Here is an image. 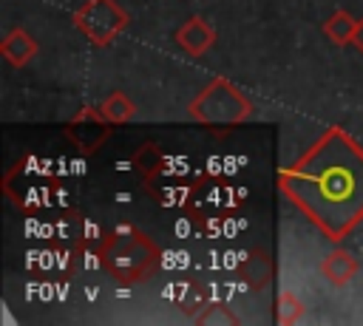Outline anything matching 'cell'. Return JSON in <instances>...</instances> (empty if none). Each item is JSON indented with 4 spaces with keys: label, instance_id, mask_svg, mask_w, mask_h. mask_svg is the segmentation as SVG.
<instances>
[{
    "label": "cell",
    "instance_id": "cell-3",
    "mask_svg": "<svg viewBox=\"0 0 363 326\" xmlns=\"http://www.w3.org/2000/svg\"><path fill=\"white\" fill-rule=\"evenodd\" d=\"M241 204H244V190L241 187L230 184L221 176L201 173L199 181L193 184V190H190V198L184 204V213H187V218L199 230L213 232V230L221 227L224 218L235 215L241 210Z\"/></svg>",
    "mask_w": 363,
    "mask_h": 326
},
{
    "label": "cell",
    "instance_id": "cell-15",
    "mask_svg": "<svg viewBox=\"0 0 363 326\" xmlns=\"http://www.w3.org/2000/svg\"><path fill=\"white\" fill-rule=\"evenodd\" d=\"M303 312H306V306L295 292H289V289L278 292V300H275V320L278 323H284V326L298 323L303 317Z\"/></svg>",
    "mask_w": 363,
    "mask_h": 326
},
{
    "label": "cell",
    "instance_id": "cell-10",
    "mask_svg": "<svg viewBox=\"0 0 363 326\" xmlns=\"http://www.w3.org/2000/svg\"><path fill=\"white\" fill-rule=\"evenodd\" d=\"M238 275L250 289H264L275 278V261L264 249H250L238 261Z\"/></svg>",
    "mask_w": 363,
    "mask_h": 326
},
{
    "label": "cell",
    "instance_id": "cell-9",
    "mask_svg": "<svg viewBox=\"0 0 363 326\" xmlns=\"http://www.w3.org/2000/svg\"><path fill=\"white\" fill-rule=\"evenodd\" d=\"M213 43H216V28L201 17H190L176 28V45L190 57H201Z\"/></svg>",
    "mask_w": 363,
    "mask_h": 326
},
{
    "label": "cell",
    "instance_id": "cell-17",
    "mask_svg": "<svg viewBox=\"0 0 363 326\" xmlns=\"http://www.w3.org/2000/svg\"><path fill=\"white\" fill-rule=\"evenodd\" d=\"M162 162H164V156L159 153V147H156L153 142H145V145L133 153V167L142 173V179L150 176V173H156V170L162 167Z\"/></svg>",
    "mask_w": 363,
    "mask_h": 326
},
{
    "label": "cell",
    "instance_id": "cell-2",
    "mask_svg": "<svg viewBox=\"0 0 363 326\" xmlns=\"http://www.w3.org/2000/svg\"><path fill=\"white\" fill-rule=\"evenodd\" d=\"M96 258L113 281L139 283L159 264V249L142 230L128 221H119L113 230L102 232L96 244Z\"/></svg>",
    "mask_w": 363,
    "mask_h": 326
},
{
    "label": "cell",
    "instance_id": "cell-5",
    "mask_svg": "<svg viewBox=\"0 0 363 326\" xmlns=\"http://www.w3.org/2000/svg\"><path fill=\"white\" fill-rule=\"evenodd\" d=\"M3 190L20 213H40L54 204L60 193V181L37 159H26V162H17L6 173Z\"/></svg>",
    "mask_w": 363,
    "mask_h": 326
},
{
    "label": "cell",
    "instance_id": "cell-16",
    "mask_svg": "<svg viewBox=\"0 0 363 326\" xmlns=\"http://www.w3.org/2000/svg\"><path fill=\"white\" fill-rule=\"evenodd\" d=\"M207 303H210V298H207L204 286L196 283V281H184V289H182V295H179V309H182L184 315L196 317Z\"/></svg>",
    "mask_w": 363,
    "mask_h": 326
},
{
    "label": "cell",
    "instance_id": "cell-1",
    "mask_svg": "<svg viewBox=\"0 0 363 326\" xmlns=\"http://www.w3.org/2000/svg\"><path fill=\"white\" fill-rule=\"evenodd\" d=\"M278 190L323 238L340 244L363 221V145L340 125L278 170Z\"/></svg>",
    "mask_w": 363,
    "mask_h": 326
},
{
    "label": "cell",
    "instance_id": "cell-8",
    "mask_svg": "<svg viewBox=\"0 0 363 326\" xmlns=\"http://www.w3.org/2000/svg\"><path fill=\"white\" fill-rule=\"evenodd\" d=\"M111 128H113V125L99 116L96 105H94V108H91V105H82V108L65 122V139H68L79 153L94 156V153L105 145V139L111 136Z\"/></svg>",
    "mask_w": 363,
    "mask_h": 326
},
{
    "label": "cell",
    "instance_id": "cell-14",
    "mask_svg": "<svg viewBox=\"0 0 363 326\" xmlns=\"http://www.w3.org/2000/svg\"><path fill=\"white\" fill-rule=\"evenodd\" d=\"M354 26H357V17H352L346 9H335L326 20H323V26H320V31L326 34V40L329 43H335V45H349L352 43V34H354Z\"/></svg>",
    "mask_w": 363,
    "mask_h": 326
},
{
    "label": "cell",
    "instance_id": "cell-12",
    "mask_svg": "<svg viewBox=\"0 0 363 326\" xmlns=\"http://www.w3.org/2000/svg\"><path fill=\"white\" fill-rule=\"evenodd\" d=\"M320 275L332 283V286H346L354 275H357V261H354V255L352 252H346V249H332L323 261H320Z\"/></svg>",
    "mask_w": 363,
    "mask_h": 326
},
{
    "label": "cell",
    "instance_id": "cell-13",
    "mask_svg": "<svg viewBox=\"0 0 363 326\" xmlns=\"http://www.w3.org/2000/svg\"><path fill=\"white\" fill-rule=\"evenodd\" d=\"M96 111H99V116H102L105 122H111V125L116 128V125H125V122L133 119L136 105L130 102V96H128L125 91H113V94H108V96L96 105Z\"/></svg>",
    "mask_w": 363,
    "mask_h": 326
},
{
    "label": "cell",
    "instance_id": "cell-6",
    "mask_svg": "<svg viewBox=\"0 0 363 326\" xmlns=\"http://www.w3.org/2000/svg\"><path fill=\"white\" fill-rule=\"evenodd\" d=\"M74 28L96 48L111 45L130 23L128 11L116 0H85L74 11Z\"/></svg>",
    "mask_w": 363,
    "mask_h": 326
},
{
    "label": "cell",
    "instance_id": "cell-19",
    "mask_svg": "<svg viewBox=\"0 0 363 326\" xmlns=\"http://www.w3.org/2000/svg\"><path fill=\"white\" fill-rule=\"evenodd\" d=\"M352 45L363 54V17H357V26H354V34H352Z\"/></svg>",
    "mask_w": 363,
    "mask_h": 326
},
{
    "label": "cell",
    "instance_id": "cell-4",
    "mask_svg": "<svg viewBox=\"0 0 363 326\" xmlns=\"http://www.w3.org/2000/svg\"><path fill=\"white\" fill-rule=\"evenodd\" d=\"M190 119H196L204 128H238L252 116V102L244 96L230 79L216 77L210 85H204L196 99L187 108Z\"/></svg>",
    "mask_w": 363,
    "mask_h": 326
},
{
    "label": "cell",
    "instance_id": "cell-11",
    "mask_svg": "<svg viewBox=\"0 0 363 326\" xmlns=\"http://www.w3.org/2000/svg\"><path fill=\"white\" fill-rule=\"evenodd\" d=\"M0 54H3V60H6L9 65L23 68V65H28L31 57L37 54V40H34L31 31H26V28H11V31L3 37V43H0Z\"/></svg>",
    "mask_w": 363,
    "mask_h": 326
},
{
    "label": "cell",
    "instance_id": "cell-18",
    "mask_svg": "<svg viewBox=\"0 0 363 326\" xmlns=\"http://www.w3.org/2000/svg\"><path fill=\"white\" fill-rule=\"evenodd\" d=\"M193 320L201 323V326H227V323H238V317L230 312L227 303H207Z\"/></svg>",
    "mask_w": 363,
    "mask_h": 326
},
{
    "label": "cell",
    "instance_id": "cell-7",
    "mask_svg": "<svg viewBox=\"0 0 363 326\" xmlns=\"http://www.w3.org/2000/svg\"><path fill=\"white\" fill-rule=\"evenodd\" d=\"M201 173H196L184 159H176V156H164L162 167L150 176H145V187L147 193L164 204V207H179L184 210L187 198H190V190L193 184L199 181Z\"/></svg>",
    "mask_w": 363,
    "mask_h": 326
}]
</instances>
